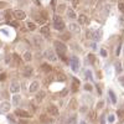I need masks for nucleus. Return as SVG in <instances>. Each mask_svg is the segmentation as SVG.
<instances>
[{"label":"nucleus","instance_id":"nucleus-7","mask_svg":"<svg viewBox=\"0 0 124 124\" xmlns=\"http://www.w3.org/2000/svg\"><path fill=\"white\" fill-rule=\"evenodd\" d=\"M10 92L14 93V94L20 92V83L19 82H11V85H10Z\"/></svg>","mask_w":124,"mask_h":124},{"label":"nucleus","instance_id":"nucleus-47","mask_svg":"<svg viewBox=\"0 0 124 124\" xmlns=\"http://www.w3.org/2000/svg\"><path fill=\"white\" fill-rule=\"evenodd\" d=\"M119 82H122V85L124 86V77H119Z\"/></svg>","mask_w":124,"mask_h":124},{"label":"nucleus","instance_id":"nucleus-20","mask_svg":"<svg viewBox=\"0 0 124 124\" xmlns=\"http://www.w3.org/2000/svg\"><path fill=\"white\" fill-rule=\"evenodd\" d=\"M13 58H14V61L16 62V65H21L23 62H21V57H20L17 54H13Z\"/></svg>","mask_w":124,"mask_h":124},{"label":"nucleus","instance_id":"nucleus-14","mask_svg":"<svg viewBox=\"0 0 124 124\" xmlns=\"http://www.w3.org/2000/svg\"><path fill=\"white\" fill-rule=\"evenodd\" d=\"M91 37H93L96 41H98V40H101L102 39V31L101 30H97V31H94L93 34H91Z\"/></svg>","mask_w":124,"mask_h":124},{"label":"nucleus","instance_id":"nucleus-42","mask_svg":"<svg viewBox=\"0 0 124 124\" xmlns=\"http://www.w3.org/2000/svg\"><path fill=\"white\" fill-rule=\"evenodd\" d=\"M85 88H86L87 91H92V87H91L89 85H86V86H85Z\"/></svg>","mask_w":124,"mask_h":124},{"label":"nucleus","instance_id":"nucleus-10","mask_svg":"<svg viewBox=\"0 0 124 124\" xmlns=\"http://www.w3.org/2000/svg\"><path fill=\"white\" fill-rule=\"evenodd\" d=\"M72 81L73 82H72V85H71V91L72 92H78V89H79V81L76 79V78H73Z\"/></svg>","mask_w":124,"mask_h":124},{"label":"nucleus","instance_id":"nucleus-41","mask_svg":"<svg viewBox=\"0 0 124 124\" xmlns=\"http://www.w3.org/2000/svg\"><path fill=\"white\" fill-rule=\"evenodd\" d=\"M101 124H106V122H104V116L101 117Z\"/></svg>","mask_w":124,"mask_h":124},{"label":"nucleus","instance_id":"nucleus-33","mask_svg":"<svg viewBox=\"0 0 124 124\" xmlns=\"http://www.w3.org/2000/svg\"><path fill=\"white\" fill-rule=\"evenodd\" d=\"M117 114H118V117H120V118L124 117V110H123V109H118V110H117Z\"/></svg>","mask_w":124,"mask_h":124},{"label":"nucleus","instance_id":"nucleus-11","mask_svg":"<svg viewBox=\"0 0 124 124\" xmlns=\"http://www.w3.org/2000/svg\"><path fill=\"white\" fill-rule=\"evenodd\" d=\"M40 122L44 123V124H51L54 120L51 119L48 116H46V114H41V116H40Z\"/></svg>","mask_w":124,"mask_h":124},{"label":"nucleus","instance_id":"nucleus-26","mask_svg":"<svg viewBox=\"0 0 124 124\" xmlns=\"http://www.w3.org/2000/svg\"><path fill=\"white\" fill-rule=\"evenodd\" d=\"M76 120H77V118H76V116H72L71 118H68V119H67V122H66V124H76Z\"/></svg>","mask_w":124,"mask_h":124},{"label":"nucleus","instance_id":"nucleus-17","mask_svg":"<svg viewBox=\"0 0 124 124\" xmlns=\"http://www.w3.org/2000/svg\"><path fill=\"white\" fill-rule=\"evenodd\" d=\"M41 68H42L44 72H46V73H50V72L52 71V67H51L48 63H42L41 65Z\"/></svg>","mask_w":124,"mask_h":124},{"label":"nucleus","instance_id":"nucleus-30","mask_svg":"<svg viewBox=\"0 0 124 124\" xmlns=\"http://www.w3.org/2000/svg\"><path fill=\"white\" fill-rule=\"evenodd\" d=\"M77 107V102H76V99H72L71 101V104H70V108L71 109H75Z\"/></svg>","mask_w":124,"mask_h":124},{"label":"nucleus","instance_id":"nucleus-50","mask_svg":"<svg viewBox=\"0 0 124 124\" xmlns=\"http://www.w3.org/2000/svg\"><path fill=\"white\" fill-rule=\"evenodd\" d=\"M34 1H35V3L37 4V5H40V3H39V0H34Z\"/></svg>","mask_w":124,"mask_h":124},{"label":"nucleus","instance_id":"nucleus-4","mask_svg":"<svg viewBox=\"0 0 124 124\" xmlns=\"http://www.w3.org/2000/svg\"><path fill=\"white\" fill-rule=\"evenodd\" d=\"M45 57L48 60V61H51V62H56L57 61V57H56V55H55V52L52 50H46L45 51Z\"/></svg>","mask_w":124,"mask_h":124},{"label":"nucleus","instance_id":"nucleus-16","mask_svg":"<svg viewBox=\"0 0 124 124\" xmlns=\"http://www.w3.org/2000/svg\"><path fill=\"white\" fill-rule=\"evenodd\" d=\"M78 23L82 24V25H86V24L88 23L87 16H86V15H79V16H78Z\"/></svg>","mask_w":124,"mask_h":124},{"label":"nucleus","instance_id":"nucleus-19","mask_svg":"<svg viewBox=\"0 0 124 124\" xmlns=\"http://www.w3.org/2000/svg\"><path fill=\"white\" fill-rule=\"evenodd\" d=\"M32 75V67H30V66H26L25 70H24V76L25 77H29Z\"/></svg>","mask_w":124,"mask_h":124},{"label":"nucleus","instance_id":"nucleus-45","mask_svg":"<svg viewBox=\"0 0 124 124\" xmlns=\"http://www.w3.org/2000/svg\"><path fill=\"white\" fill-rule=\"evenodd\" d=\"M17 124H29V122H26V120H20Z\"/></svg>","mask_w":124,"mask_h":124},{"label":"nucleus","instance_id":"nucleus-5","mask_svg":"<svg viewBox=\"0 0 124 124\" xmlns=\"http://www.w3.org/2000/svg\"><path fill=\"white\" fill-rule=\"evenodd\" d=\"M10 107H11V104H10L9 102H3L1 104H0V114H6L10 110Z\"/></svg>","mask_w":124,"mask_h":124},{"label":"nucleus","instance_id":"nucleus-27","mask_svg":"<svg viewBox=\"0 0 124 124\" xmlns=\"http://www.w3.org/2000/svg\"><path fill=\"white\" fill-rule=\"evenodd\" d=\"M20 99H21V98H20L19 94H14V97H13V103H14L15 106H17L19 102H20Z\"/></svg>","mask_w":124,"mask_h":124},{"label":"nucleus","instance_id":"nucleus-40","mask_svg":"<svg viewBox=\"0 0 124 124\" xmlns=\"http://www.w3.org/2000/svg\"><path fill=\"white\" fill-rule=\"evenodd\" d=\"M6 78V75L4 73V72H3V73H0V81H4Z\"/></svg>","mask_w":124,"mask_h":124},{"label":"nucleus","instance_id":"nucleus-9","mask_svg":"<svg viewBox=\"0 0 124 124\" xmlns=\"http://www.w3.org/2000/svg\"><path fill=\"white\" fill-rule=\"evenodd\" d=\"M47 112H48V114H51V116H57L58 114V108L56 106H54V104H50L47 107Z\"/></svg>","mask_w":124,"mask_h":124},{"label":"nucleus","instance_id":"nucleus-23","mask_svg":"<svg viewBox=\"0 0 124 124\" xmlns=\"http://www.w3.org/2000/svg\"><path fill=\"white\" fill-rule=\"evenodd\" d=\"M31 58H32V56H31V52H30V51H26V52L24 54V60H25L26 62H30Z\"/></svg>","mask_w":124,"mask_h":124},{"label":"nucleus","instance_id":"nucleus-8","mask_svg":"<svg viewBox=\"0 0 124 124\" xmlns=\"http://www.w3.org/2000/svg\"><path fill=\"white\" fill-rule=\"evenodd\" d=\"M39 88H40V83H39L37 81H34L30 85L29 92H30V93H35V92H37V91H39Z\"/></svg>","mask_w":124,"mask_h":124},{"label":"nucleus","instance_id":"nucleus-37","mask_svg":"<svg viewBox=\"0 0 124 124\" xmlns=\"http://www.w3.org/2000/svg\"><path fill=\"white\" fill-rule=\"evenodd\" d=\"M34 40L36 41V46H40V45H41V40H40V39H39L37 36H36V37H35Z\"/></svg>","mask_w":124,"mask_h":124},{"label":"nucleus","instance_id":"nucleus-49","mask_svg":"<svg viewBox=\"0 0 124 124\" xmlns=\"http://www.w3.org/2000/svg\"><path fill=\"white\" fill-rule=\"evenodd\" d=\"M4 6H5V3H0V9L4 8Z\"/></svg>","mask_w":124,"mask_h":124},{"label":"nucleus","instance_id":"nucleus-35","mask_svg":"<svg viewBox=\"0 0 124 124\" xmlns=\"http://www.w3.org/2000/svg\"><path fill=\"white\" fill-rule=\"evenodd\" d=\"M101 55H102L103 57H107V51H106L104 48H102V50H101Z\"/></svg>","mask_w":124,"mask_h":124},{"label":"nucleus","instance_id":"nucleus-21","mask_svg":"<svg viewBox=\"0 0 124 124\" xmlns=\"http://www.w3.org/2000/svg\"><path fill=\"white\" fill-rule=\"evenodd\" d=\"M36 21H37L39 24H45V23H46V17H45V15L36 16Z\"/></svg>","mask_w":124,"mask_h":124},{"label":"nucleus","instance_id":"nucleus-6","mask_svg":"<svg viewBox=\"0 0 124 124\" xmlns=\"http://www.w3.org/2000/svg\"><path fill=\"white\" fill-rule=\"evenodd\" d=\"M15 116L20 117V118H29L30 117V113L24 110V109H16L15 110Z\"/></svg>","mask_w":124,"mask_h":124},{"label":"nucleus","instance_id":"nucleus-28","mask_svg":"<svg viewBox=\"0 0 124 124\" xmlns=\"http://www.w3.org/2000/svg\"><path fill=\"white\" fill-rule=\"evenodd\" d=\"M26 26H27V29H29V30H31V31H34V30L36 29L35 24H34V23H30V21H29V23L26 24Z\"/></svg>","mask_w":124,"mask_h":124},{"label":"nucleus","instance_id":"nucleus-31","mask_svg":"<svg viewBox=\"0 0 124 124\" xmlns=\"http://www.w3.org/2000/svg\"><path fill=\"white\" fill-rule=\"evenodd\" d=\"M88 60L91 61V63H96V57H94V55L89 54V55H88Z\"/></svg>","mask_w":124,"mask_h":124},{"label":"nucleus","instance_id":"nucleus-24","mask_svg":"<svg viewBox=\"0 0 124 124\" xmlns=\"http://www.w3.org/2000/svg\"><path fill=\"white\" fill-rule=\"evenodd\" d=\"M57 79L60 82H66V76L62 73V72H58V73H57Z\"/></svg>","mask_w":124,"mask_h":124},{"label":"nucleus","instance_id":"nucleus-36","mask_svg":"<svg viewBox=\"0 0 124 124\" xmlns=\"http://www.w3.org/2000/svg\"><path fill=\"white\" fill-rule=\"evenodd\" d=\"M116 70H117L118 72H120V71H122V66H120V63H118V62L116 63Z\"/></svg>","mask_w":124,"mask_h":124},{"label":"nucleus","instance_id":"nucleus-32","mask_svg":"<svg viewBox=\"0 0 124 124\" xmlns=\"http://www.w3.org/2000/svg\"><path fill=\"white\" fill-rule=\"evenodd\" d=\"M8 120L11 123V124H14V123H15V118H14V116H10V114H9V116H8Z\"/></svg>","mask_w":124,"mask_h":124},{"label":"nucleus","instance_id":"nucleus-46","mask_svg":"<svg viewBox=\"0 0 124 124\" xmlns=\"http://www.w3.org/2000/svg\"><path fill=\"white\" fill-rule=\"evenodd\" d=\"M102 107H103V102H99L97 104V108H102Z\"/></svg>","mask_w":124,"mask_h":124},{"label":"nucleus","instance_id":"nucleus-25","mask_svg":"<svg viewBox=\"0 0 124 124\" xmlns=\"http://www.w3.org/2000/svg\"><path fill=\"white\" fill-rule=\"evenodd\" d=\"M67 15H68V17H71V19H76V17H77L76 14H75V11H73V9H68V10H67Z\"/></svg>","mask_w":124,"mask_h":124},{"label":"nucleus","instance_id":"nucleus-39","mask_svg":"<svg viewBox=\"0 0 124 124\" xmlns=\"http://www.w3.org/2000/svg\"><path fill=\"white\" fill-rule=\"evenodd\" d=\"M86 76H87V78L92 79V73H91V71H86Z\"/></svg>","mask_w":124,"mask_h":124},{"label":"nucleus","instance_id":"nucleus-29","mask_svg":"<svg viewBox=\"0 0 124 124\" xmlns=\"http://www.w3.org/2000/svg\"><path fill=\"white\" fill-rule=\"evenodd\" d=\"M118 9H119V11H120V13L124 14V3H123V1L118 3Z\"/></svg>","mask_w":124,"mask_h":124},{"label":"nucleus","instance_id":"nucleus-48","mask_svg":"<svg viewBox=\"0 0 124 124\" xmlns=\"http://www.w3.org/2000/svg\"><path fill=\"white\" fill-rule=\"evenodd\" d=\"M120 23H122V25H124V16L120 17Z\"/></svg>","mask_w":124,"mask_h":124},{"label":"nucleus","instance_id":"nucleus-22","mask_svg":"<svg viewBox=\"0 0 124 124\" xmlns=\"http://www.w3.org/2000/svg\"><path fill=\"white\" fill-rule=\"evenodd\" d=\"M108 96H109L112 103H117V97H116L114 93H113V91H109V92H108Z\"/></svg>","mask_w":124,"mask_h":124},{"label":"nucleus","instance_id":"nucleus-3","mask_svg":"<svg viewBox=\"0 0 124 124\" xmlns=\"http://www.w3.org/2000/svg\"><path fill=\"white\" fill-rule=\"evenodd\" d=\"M70 65H71L72 70H73L75 72H77L78 68H79V61H78V58H77L76 56H72V57L70 58Z\"/></svg>","mask_w":124,"mask_h":124},{"label":"nucleus","instance_id":"nucleus-51","mask_svg":"<svg viewBox=\"0 0 124 124\" xmlns=\"http://www.w3.org/2000/svg\"><path fill=\"white\" fill-rule=\"evenodd\" d=\"M81 124H86V122H81Z\"/></svg>","mask_w":124,"mask_h":124},{"label":"nucleus","instance_id":"nucleus-15","mask_svg":"<svg viewBox=\"0 0 124 124\" xmlns=\"http://www.w3.org/2000/svg\"><path fill=\"white\" fill-rule=\"evenodd\" d=\"M46 97V92H44V91H40L39 93H37V96H36V101L40 103V102H42L44 101V98Z\"/></svg>","mask_w":124,"mask_h":124},{"label":"nucleus","instance_id":"nucleus-43","mask_svg":"<svg viewBox=\"0 0 124 124\" xmlns=\"http://www.w3.org/2000/svg\"><path fill=\"white\" fill-rule=\"evenodd\" d=\"M63 9H65V5H60V6H58V10H60V11H63Z\"/></svg>","mask_w":124,"mask_h":124},{"label":"nucleus","instance_id":"nucleus-2","mask_svg":"<svg viewBox=\"0 0 124 124\" xmlns=\"http://www.w3.org/2000/svg\"><path fill=\"white\" fill-rule=\"evenodd\" d=\"M54 26L56 30H63L65 29V23H63V20L61 19V16L56 15L55 19H54Z\"/></svg>","mask_w":124,"mask_h":124},{"label":"nucleus","instance_id":"nucleus-12","mask_svg":"<svg viewBox=\"0 0 124 124\" xmlns=\"http://www.w3.org/2000/svg\"><path fill=\"white\" fill-rule=\"evenodd\" d=\"M14 15H15V17H16L17 20H24V19L26 17V14L23 11V10H15Z\"/></svg>","mask_w":124,"mask_h":124},{"label":"nucleus","instance_id":"nucleus-44","mask_svg":"<svg viewBox=\"0 0 124 124\" xmlns=\"http://www.w3.org/2000/svg\"><path fill=\"white\" fill-rule=\"evenodd\" d=\"M96 87H97V91H98V94H99V96H101V94H102V92H101V87H99V86H98V85H97V86H96Z\"/></svg>","mask_w":124,"mask_h":124},{"label":"nucleus","instance_id":"nucleus-1","mask_svg":"<svg viewBox=\"0 0 124 124\" xmlns=\"http://www.w3.org/2000/svg\"><path fill=\"white\" fill-rule=\"evenodd\" d=\"M55 48H56V52L60 55V57H62L63 60H66V58H65L66 52H67L66 45H65L63 42H60V41H55Z\"/></svg>","mask_w":124,"mask_h":124},{"label":"nucleus","instance_id":"nucleus-38","mask_svg":"<svg viewBox=\"0 0 124 124\" xmlns=\"http://www.w3.org/2000/svg\"><path fill=\"white\" fill-rule=\"evenodd\" d=\"M91 113H92V114H91V119H92V120H94V119H96V112H94V110H92Z\"/></svg>","mask_w":124,"mask_h":124},{"label":"nucleus","instance_id":"nucleus-34","mask_svg":"<svg viewBox=\"0 0 124 124\" xmlns=\"http://www.w3.org/2000/svg\"><path fill=\"white\" fill-rule=\"evenodd\" d=\"M108 120H109V123H114V116H113V114H109Z\"/></svg>","mask_w":124,"mask_h":124},{"label":"nucleus","instance_id":"nucleus-13","mask_svg":"<svg viewBox=\"0 0 124 124\" xmlns=\"http://www.w3.org/2000/svg\"><path fill=\"white\" fill-rule=\"evenodd\" d=\"M70 31H71V32H75V34H78L81 31L79 25H77V24H70Z\"/></svg>","mask_w":124,"mask_h":124},{"label":"nucleus","instance_id":"nucleus-18","mask_svg":"<svg viewBox=\"0 0 124 124\" xmlns=\"http://www.w3.org/2000/svg\"><path fill=\"white\" fill-rule=\"evenodd\" d=\"M40 32L42 34V35H45L46 37H50V29H48L47 26H44V27H41Z\"/></svg>","mask_w":124,"mask_h":124}]
</instances>
